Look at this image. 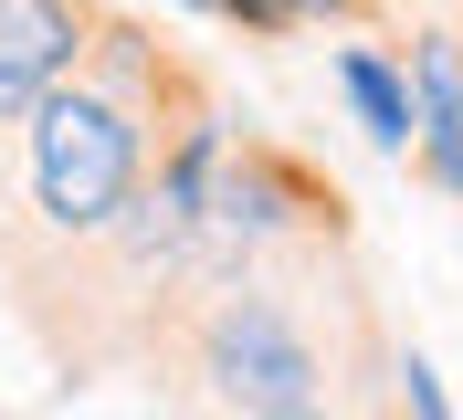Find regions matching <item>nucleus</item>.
Wrapping results in <instances>:
<instances>
[{"label": "nucleus", "instance_id": "nucleus-1", "mask_svg": "<svg viewBox=\"0 0 463 420\" xmlns=\"http://www.w3.org/2000/svg\"><path fill=\"white\" fill-rule=\"evenodd\" d=\"M32 200L63 231H106L137 200V116L95 84H53L32 106Z\"/></svg>", "mask_w": 463, "mask_h": 420}, {"label": "nucleus", "instance_id": "nucleus-2", "mask_svg": "<svg viewBox=\"0 0 463 420\" xmlns=\"http://www.w3.org/2000/svg\"><path fill=\"white\" fill-rule=\"evenodd\" d=\"M201 358H211V389H222L242 420H253V410H295V399H317V347H306V336H295L274 305H263V294H232V305L211 315Z\"/></svg>", "mask_w": 463, "mask_h": 420}, {"label": "nucleus", "instance_id": "nucleus-3", "mask_svg": "<svg viewBox=\"0 0 463 420\" xmlns=\"http://www.w3.org/2000/svg\"><path fill=\"white\" fill-rule=\"evenodd\" d=\"M85 53V11L74 0H0V116H32Z\"/></svg>", "mask_w": 463, "mask_h": 420}, {"label": "nucleus", "instance_id": "nucleus-4", "mask_svg": "<svg viewBox=\"0 0 463 420\" xmlns=\"http://www.w3.org/2000/svg\"><path fill=\"white\" fill-rule=\"evenodd\" d=\"M337 84H347V106H358V126H369L379 147H411V137H421V116H411V84L390 74L379 53H337Z\"/></svg>", "mask_w": 463, "mask_h": 420}, {"label": "nucleus", "instance_id": "nucleus-5", "mask_svg": "<svg viewBox=\"0 0 463 420\" xmlns=\"http://www.w3.org/2000/svg\"><path fill=\"white\" fill-rule=\"evenodd\" d=\"M401 399H411V420H453V399H442V368H432V358L401 368Z\"/></svg>", "mask_w": 463, "mask_h": 420}, {"label": "nucleus", "instance_id": "nucleus-6", "mask_svg": "<svg viewBox=\"0 0 463 420\" xmlns=\"http://www.w3.org/2000/svg\"><path fill=\"white\" fill-rule=\"evenodd\" d=\"M201 11H242L253 32H285V22H295V0H201Z\"/></svg>", "mask_w": 463, "mask_h": 420}, {"label": "nucleus", "instance_id": "nucleus-7", "mask_svg": "<svg viewBox=\"0 0 463 420\" xmlns=\"http://www.w3.org/2000/svg\"><path fill=\"white\" fill-rule=\"evenodd\" d=\"M253 420H326V410H317V399H295V410H253Z\"/></svg>", "mask_w": 463, "mask_h": 420}, {"label": "nucleus", "instance_id": "nucleus-8", "mask_svg": "<svg viewBox=\"0 0 463 420\" xmlns=\"http://www.w3.org/2000/svg\"><path fill=\"white\" fill-rule=\"evenodd\" d=\"M295 11H347V0H295Z\"/></svg>", "mask_w": 463, "mask_h": 420}]
</instances>
